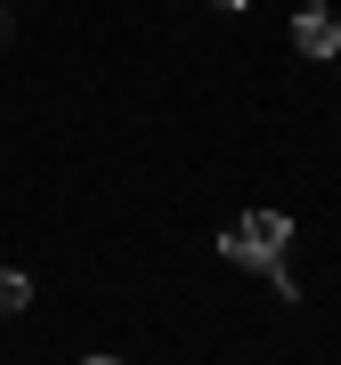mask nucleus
Instances as JSON below:
<instances>
[{"instance_id": "obj_4", "label": "nucleus", "mask_w": 341, "mask_h": 365, "mask_svg": "<svg viewBox=\"0 0 341 365\" xmlns=\"http://www.w3.org/2000/svg\"><path fill=\"white\" fill-rule=\"evenodd\" d=\"M211 9H252V0H211Z\"/></svg>"}, {"instance_id": "obj_2", "label": "nucleus", "mask_w": 341, "mask_h": 365, "mask_svg": "<svg viewBox=\"0 0 341 365\" xmlns=\"http://www.w3.org/2000/svg\"><path fill=\"white\" fill-rule=\"evenodd\" d=\"M292 49L301 57H341V16L333 9H301L292 16Z\"/></svg>"}, {"instance_id": "obj_6", "label": "nucleus", "mask_w": 341, "mask_h": 365, "mask_svg": "<svg viewBox=\"0 0 341 365\" xmlns=\"http://www.w3.org/2000/svg\"><path fill=\"white\" fill-rule=\"evenodd\" d=\"M0 49H9V16H0Z\"/></svg>"}, {"instance_id": "obj_1", "label": "nucleus", "mask_w": 341, "mask_h": 365, "mask_svg": "<svg viewBox=\"0 0 341 365\" xmlns=\"http://www.w3.org/2000/svg\"><path fill=\"white\" fill-rule=\"evenodd\" d=\"M285 244H292V220H285V211H244L236 227H220V252L236 268H260L285 300H301V276L285 268Z\"/></svg>"}, {"instance_id": "obj_3", "label": "nucleus", "mask_w": 341, "mask_h": 365, "mask_svg": "<svg viewBox=\"0 0 341 365\" xmlns=\"http://www.w3.org/2000/svg\"><path fill=\"white\" fill-rule=\"evenodd\" d=\"M25 300H33V276L0 268V317H25Z\"/></svg>"}, {"instance_id": "obj_5", "label": "nucleus", "mask_w": 341, "mask_h": 365, "mask_svg": "<svg viewBox=\"0 0 341 365\" xmlns=\"http://www.w3.org/2000/svg\"><path fill=\"white\" fill-rule=\"evenodd\" d=\"M81 365H122V357H81Z\"/></svg>"}]
</instances>
